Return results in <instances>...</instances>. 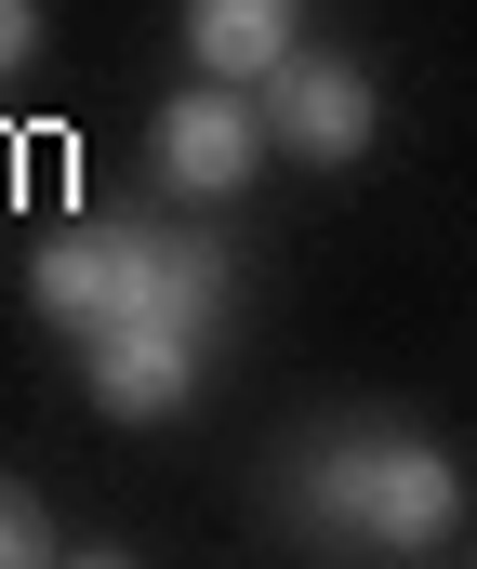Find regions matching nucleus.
Here are the masks:
<instances>
[{
	"label": "nucleus",
	"mask_w": 477,
	"mask_h": 569,
	"mask_svg": "<svg viewBox=\"0 0 477 569\" xmlns=\"http://www.w3.org/2000/svg\"><path fill=\"white\" fill-rule=\"evenodd\" d=\"M40 318L53 331H212V305H226V252H199V239H172V226H67V239H40Z\"/></svg>",
	"instance_id": "1"
},
{
	"label": "nucleus",
	"mask_w": 477,
	"mask_h": 569,
	"mask_svg": "<svg viewBox=\"0 0 477 569\" xmlns=\"http://www.w3.org/2000/svg\"><path fill=\"white\" fill-rule=\"evenodd\" d=\"M306 517L318 530H345V543H385V557H411V543H451V517H465V463L438 450V437H331L306 463Z\"/></svg>",
	"instance_id": "2"
},
{
	"label": "nucleus",
	"mask_w": 477,
	"mask_h": 569,
	"mask_svg": "<svg viewBox=\"0 0 477 569\" xmlns=\"http://www.w3.org/2000/svg\"><path fill=\"white\" fill-rule=\"evenodd\" d=\"M147 159H159V186H172V199H239V186H252V159H266V120H252V93H239V80H199V93H172V107H159Z\"/></svg>",
	"instance_id": "3"
},
{
	"label": "nucleus",
	"mask_w": 477,
	"mask_h": 569,
	"mask_svg": "<svg viewBox=\"0 0 477 569\" xmlns=\"http://www.w3.org/2000/svg\"><path fill=\"white\" fill-rule=\"evenodd\" d=\"M371 67H345V53H292L279 80H266V133H292V159H358L371 146Z\"/></svg>",
	"instance_id": "4"
},
{
	"label": "nucleus",
	"mask_w": 477,
	"mask_h": 569,
	"mask_svg": "<svg viewBox=\"0 0 477 569\" xmlns=\"http://www.w3.org/2000/svg\"><path fill=\"white\" fill-rule=\"evenodd\" d=\"M93 411L107 425H172L199 398V331H93Z\"/></svg>",
	"instance_id": "5"
},
{
	"label": "nucleus",
	"mask_w": 477,
	"mask_h": 569,
	"mask_svg": "<svg viewBox=\"0 0 477 569\" xmlns=\"http://www.w3.org/2000/svg\"><path fill=\"white\" fill-rule=\"evenodd\" d=\"M186 67L199 80H279L292 67V0H186Z\"/></svg>",
	"instance_id": "6"
},
{
	"label": "nucleus",
	"mask_w": 477,
	"mask_h": 569,
	"mask_svg": "<svg viewBox=\"0 0 477 569\" xmlns=\"http://www.w3.org/2000/svg\"><path fill=\"white\" fill-rule=\"evenodd\" d=\"M40 557H53V517L27 490H0V569H40Z\"/></svg>",
	"instance_id": "7"
},
{
	"label": "nucleus",
	"mask_w": 477,
	"mask_h": 569,
	"mask_svg": "<svg viewBox=\"0 0 477 569\" xmlns=\"http://www.w3.org/2000/svg\"><path fill=\"white\" fill-rule=\"evenodd\" d=\"M27 53H40V0H0V80H13Z\"/></svg>",
	"instance_id": "8"
}]
</instances>
